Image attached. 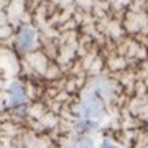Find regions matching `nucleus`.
Segmentation results:
<instances>
[{
	"mask_svg": "<svg viewBox=\"0 0 148 148\" xmlns=\"http://www.w3.org/2000/svg\"><path fill=\"white\" fill-rule=\"evenodd\" d=\"M110 99V87L107 82H95L90 86L86 97L79 104L77 115L81 119H94L101 120L106 114L107 101Z\"/></svg>",
	"mask_w": 148,
	"mask_h": 148,
	"instance_id": "f257e3e1",
	"label": "nucleus"
},
{
	"mask_svg": "<svg viewBox=\"0 0 148 148\" xmlns=\"http://www.w3.org/2000/svg\"><path fill=\"white\" fill-rule=\"evenodd\" d=\"M15 49L21 54L33 53L38 46V32L32 25H21L15 33Z\"/></svg>",
	"mask_w": 148,
	"mask_h": 148,
	"instance_id": "f03ea898",
	"label": "nucleus"
},
{
	"mask_svg": "<svg viewBox=\"0 0 148 148\" xmlns=\"http://www.w3.org/2000/svg\"><path fill=\"white\" fill-rule=\"evenodd\" d=\"M7 95H8V107H10V109H13L15 112L25 110L27 102H28V95H27L25 86L21 84L20 81H13V82L8 86Z\"/></svg>",
	"mask_w": 148,
	"mask_h": 148,
	"instance_id": "7ed1b4c3",
	"label": "nucleus"
},
{
	"mask_svg": "<svg viewBox=\"0 0 148 148\" xmlns=\"http://www.w3.org/2000/svg\"><path fill=\"white\" fill-rule=\"evenodd\" d=\"M101 127V120H94V119H81L77 117V120L74 123V130L77 132V135H90L99 130Z\"/></svg>",
	"mask_w": 148,
	"mask_h": 148,
	"instance_id": "20e7f679",
	"label": "nucleus"
},
{
	"mask_svg": "<svg viewBox=\"0 0 148 148\" xmlns=\"http://www.w3.org/2000/svg\"><path fill=\"white\" fill-rule=\"evenodd\" d=\"M66 148H95V143L89 135H77L66 145Z\"/></svg>",
	"mask_w": 148,
	"mask_h": 148,
	"instance_id": "39448f33",
	"label": "nucleus"
},
{
	"mask_svg": "<svg viewBox=\"0 0 148 148\" xmlns=\"http://www.w3.org/2000/svg\"><path fill=\"white\" fill-rule=\"evenodd\" d=\"M101 148H122L120 145H117L114 140H110V138H104L101 142Z\"/></svg>",
	"mask_w": 148,
	"mask_h": 148,
	"instance_id": "423d86ee",
	"label": "nucleus"
}]
</instances>
